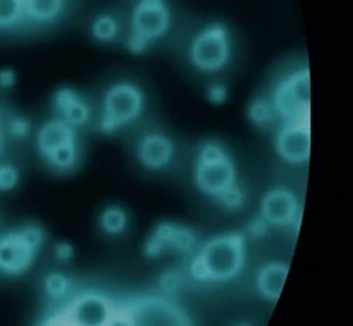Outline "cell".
Listing matches in <instances>:
<instances>
[{"mask_svg": "<svg viewBox=\"0 0 353 326\" xmlns=\"http://www.w3.org/2000/svg\"><path fill=\"white\" fill-rule=\"evenodd\" d=\"M7 128H9L10 135L16 137V139H26L31 132V122L28 118L17 115V117L9 118V122H7Z\"/></svg>", "mask_w": 353, "mask_h": 326, "instance_id": "cell-25", "label": "cell"}, {"mask_svg": "<svg viewBox=\"0 0 353 326\" xmlns=\"http://www.w3.org/2000/svg\"><path fill=\"white\" fill-rule=\"evenodd\" d=\"M52 106L55 117L67 122L74 128L85 126L92 118V110L82 94L72 88H60L53 94Z\"/></svg>", "mask_w": 353, "mask_h": 326, "instance_id": "cell-14", "label": "cell"}, {"mask_svg": "<svg viewBox=\"0 0 353 326\" xmlns=\"http://www.w3.org/2000/svg\"><path fill=\"white\" fill-rule=\"evenodd\" d=\"M248 118L254 126H261V128L273 125L276 119V113L272 101L263 99V97H256V99L251 101L250 108H248Z\"/></svg>", "mask_w": 353, "mask_h": 326, "instance_id": "cell-20", "label": "cell"}, {"mask_svg": "<svg viewBox=\"0 0 353 326\" xmlns=\"http://www.w3.org/2000/svg\"><path fill=\"white\" fill-rule=\"evenodd\" d=\"M128 227V213L120 205H108L99 213V229L108 236H120Z\"/></svg>", "mask_w": 353, "mask_h": 326, "instance_id": "cell-18", "label": "cell"}, {"mask_svg": "<svg viewBox=\"0 0 353 326\" xmlns=\"http://www.w3.org/2000/svg\"><path fill=\"white\" fill-rule=\"evenodd\" d=\"M45 241V229L34 222L0 234V274L19 277L31 270Z\"/></svg>", "mask_w": 353, "mask_h": 326, "instance_id": "cell-3", "label": "cell"}, {"mask_svg": "<svg viewBox=\"0 0 353 326\" xmlns=\"http://www.w3.org/2000/svg\"><path fill=\"white\" fill-rule=\"evenodd\" d=\"M65 323L75 326L114 325L117 309L110 297L101 292L88 291L75 296L63 309Z\"/></svg>", "mask_w": 353, "mask_h": 326, "instance_id": "cell-8", "label": "cell"}, {"mask_svg": "<svg viewBox=\"0 0 353 326\" xmlns=\"http://www.w3.org/2000/svg\"><path fill=\"white\" fill-rule=\"evenodd\" d=\"M145 106L143 90L130 81H120L106 89L101 103L97 128L104 135H113L135 122Z\"/></svg>", "mask_w": 353, "mask_h": 326, "instance_id": "cell-5", "label": "cell"}, {"mask_svg": "<svg viewBox=\"0 0 353 326\" xmlns=\"http://www.w3.org/2000/svg\"><path fill=\"white\" fill-rule=\"evenodd\" d=\"M53 255H55L57 262L68 263L74 260L75 249L68 241H60V242H57L55 248H53Z\"/></svg>", "mask_w": 353, "mask_h": 326, "instance_id": "cell-29", "label": "cell"}, {"mask_svg": "<svg viewBox=\"0 0 353 326\" xmlns=\"http://www.w3.org/2000/svg\"><path fill=\"white\" fill-rule=\"evenodd\" d=\"M159 287L165 296H174L179 291V287H181V277L178 274L168 271V274H164L161 277Z\"/></svg>", "mask_w": 353, "mask_h": 326, "instance_id": "cell-27", "label": "cell"}, {"mask_svg": "<svg viewBox=\"0 0 353 326\" xmlns=\"http://www.w3.org/2000/svg\"><path fill=\"white\" fill-rule=\"evenodd\" d=\"M268 231H270V224L266 222V220L263 219L261 215L251 220V222L248 224V227H246L248 238H251V239L265 238L266 234H268Z\"/></svg>", "mask_w": 353, "mask_h": 326, "instance_id": "cell-28", "label": "cell"}, {"mask_svg": "<svg viewBox=\"0 0 353 326\" xmlns=\"http://www.w3.org/2000/svg\"><path fill=\"white\" fill-rule=\"evenodd\" d=\"M276 118L283 123L305 119L311 108V74L307 67H301L276 84L272 96Z\"/></svg>", "mask_w": 353, "mask_h": 326, "instance_id": "cell-7", "label": "cell"}, {"mask_svg": "<svg viewBox=\"0 0 353 326\" xmlns=\"http://www.w3.org/2000/svg\"><path fill=\"white\" fill-rule=\"evenodd\" d=\"M301 200L287 186L270 188L261 198L259 215L270 224V227H290L301 220Z\"/></svg>", "mask_w": 353, "mask_h": 326, "instance_id": "cell-11", "label": "cell"}, {"mask_svg": "<svg viewBox=\"0 0 353 326\" xmlns=\"http://www.w3.org/2000/svg\"><path fill=\"white\" fill-rule=\"evenodd\" d=\"M43 287H45V294L53 300H60L63 297L68 296L72 289V282L67 275L60 274V271H50L45 277L43 282Z\"/></svg>", "mask_w": 353, "mask_h": 326, "instance_id": "cell-22", "label": "cell"}, {"mask_svg": "<svg viewBox=\"0 0 353 326\" xmlns=\"http://www.w3.org/2000/svg\"><path fill=\"white\" fill-rule=\"evenodd\" d=\"M91 35L99 43H113L120 36V23L113 14H101L91 24Z\"/></svg>", "mask_w": 353, "mask_h": 326, "instance_id": "cell-19", "label": "cell"}, {"mask_svg": "<svg viewBox=\"0 0 353 326\" xmlns=\"http://www.w3.org/2000/svg\"><path fill=\"white\" fill-rule=\"evenodd\" d=\"M135 151L140 164L150 171L165 169L174 157V144L162 132L143 133L137 142Z\"/></svg>", "mask_w": 353, "mask_h": 326, "instance_id": "cell-13", "label": "cell"}, {"mask_svg": "<svg viewBox=\"0 0 353 326\" xmlns=\"http://www.w3.org/2000/svg\"><path fill=\"white\" fill-rule=\"evenodd\" d=\"M193 181L198 191L217 200L225 190L239 183L236 161L217 140H208L198 148L194 159Z\"/></svg>", "mask_w": 353, "mask_h": 326, "instance_id": "cell-2", "label": "cell"}, {"mask_svg": "<svg viewBox=\"0 0 353 326\" xmlns=\"http://www.w3.org/2000/svg\"><path fill=\"white\" fill-rule=\"evenodd\" d=\"M275 151L289 164H305L311 157V128L305 119L283 123L275 137Z\"/></svg>", "mask_w": 353, "mask_h": 326, "instance_id": "cell-12", "label": "cell"}, {"mask_svg": "<svg viewBox=\"0 0 353 326\" xmlns=\"http://www.w3.org/2000/svg\"><path fill=\"white\" fill-rule=\"evenodd\" d=\"M188 59L196 70L217 74L232 59V36L224 23H210L193 36Z\"/></svg>", "mask_w": 353, "mask_h": 326, "instance_id": "cell-6", "label": "cell"}, {"mask_svg": "<svg viewBox=\"0 0 353 326\" xmlns=\"http://www.w3.org/2000/svg\"><path fill=\"white\" fill-rule=\"evenodd\" d=\"M287 277H289V265L283 262H270L263 265L256 274V289L263 299L270 303H276L283 291Z\"/></svg>", "mask_w": 353, "mask_h": 326, "instance_id": "cell-16", "label": "cell"}, {"mask_svg": "<svg viewBox=\"0 0 353 326\" xmlns=\"http://www.w3.org/2000/svg\"><path fill=\"white\" fill-rule=\"evenodd\" d=\"M217 202L225 210L236 212V210H241L244 207V204H246V193H244L243 186H241L239 183H236L234 186H230L229 190H225L224 193L217 198Z\"/></svg>", "mask_w": 353, "mask_h": 326, "instance_id": "cell-23", "label": "cell"}, {"mask_svg": "<svg viewBox=\"0 0 353 326\" xmlns=\"http://www.w3.org/2000/svg\"><path fill=\"white\" fill-rule=\"evenodd\" d=\"M74 142H79L77 128L57 117L43 123L36 133V148H38V154L43 161L59 148Z\"/></svg>", "mask_w": 353, "mask_h": 326, "instance_id": "cell-15", "label": "cell"}, {"mask_svg": "<svg viewBox=\"0 0 353 326\" xmlns=\"http://www.w3.org/2000/svg\"><path fill=\"white\" fill-rule=\"evenodd\" d=\"M196 248V234L183 224L162 220L154 227L150 236L143 242V256L150 260L161 258L165 253H192Z\"/></svg>", "mask_w": 353, "mask_h": 326, "instance_id": "cell-9", "label": "cell"}, {"mask_svg": "<svg viewBox=\"0 0 353 326\" xmlns=\"http://www.w3.org/2000/svg\"><path fill=\"white\" fill-rule=\"evenodd\" d=\"M227 97H229V89H227V86L224 84V82H214V84L208 86L207 99L210 101L212 104H215V106H221V104L225 103Z\"/></svg>", "mask_w": 353, "mask_h": 326, "instance_id": "cell-26", "label": "cell"}, {"mask_svg": "<svg viewBox=\"0 0 353 326\" xmlns=\"http://www.w3.org/2000/svg\"><path fill=\"white\" fill-rule=\"evenodd\" d=\"M2 148H3V125L0 122V154H2Z\"/></svg>", "mask_w": 353, "mask_h": 326, "instance_id": "cell-31", "label": "cell"}, {"mask_svg": "<svg viewBox=\"0 0 353 326\" xmlns=\"http://www.w3.org/2000/svg\"><path fill=\"white\" fill-rule=\"evenodd\" d=\"M246 265V234L224 233L196 249L190 275L201 284H225L241 275Z\"/></svg>", "mask_w": 353, "mask_h": 326, "instance_id": "cell-1", "label": "cell"}, {"mask_svg": "<svg viewBox=\"0 0 353 326\" xmlns=\"http://www.w3.org/2000/svg\"><path fill=\"white\" fill-rule=\"evenodd\" d=\"M171 28V9L168 0H137L130 14L127 36L128 52L140 55L168 35Z\"/></svg>", "mask_w": 353, "mask_h": 326, "instance_id": "cell-4", "label": "cell"}, {"mask_svg": "<svg viewBox=\"0 0 353 326\" xmlns=\"http://www.w3.org/2000/svg\"><path fill=\"white\" fill-rule=\"evenodd\" d=\"M24 21V0H0V30H10Z\"/></svg>", "mask_w": 353, "mask_h": 326, "instance_id": "cell-21", "label": "cell"}, {"mask_svg": "<svg viewBox=\"0 0 353 326\" xmlns=\"http://www.w3.org/2000/svg\"><path fill=\"white\" fill-rule=\"evenodd\" d=\"M121 325H190L185 313L162 297H147L130 303Z\"/></svg>", "mask_w": 353, "mask_h": 326, "instance_id": "cell-10", "label": "cell"}, {"mask_svg": "<svg viewBox=\"0 0 353 326\" xmlns=\"http://www.w3.org/2000/svg\"><path fill=\"white\" fill-rule=\"evenodd\" d=\"M17 75L12 68H2L0 70V89H10L16 86Z\"/></svg>", "mask_w": 353, "mask_h": 326, "instance_id": "cell-30", "label": "cell"}, {"mask_svg": "<svg viewBox=\"0 0 353 326\" xmlns=\"http://www.w3.org/2000/svg\"><path fill=\"white\" fill-rule=\"evenodd\" d=\"M65 0H24V19L32 24H50L62 16Z\"/></svg>", "mask_w": 353, "mask_h": 326, "instance_id": "cell-17", "label": "cell"}, {"mask_svg": "<svg viewBox=\"0 0 353 326\" xmlns=\"http://www.w3.org/2000/svg\"><path fill=\"white\" fill-rule=\"evenodd\" d=\"M19 183V171L10 164H0V190L10 191Z\"/></svg>", "mask_w": 353, "mask_h": 326, "instance_id": "cell-24", "label": "cell"}]
</instances>
